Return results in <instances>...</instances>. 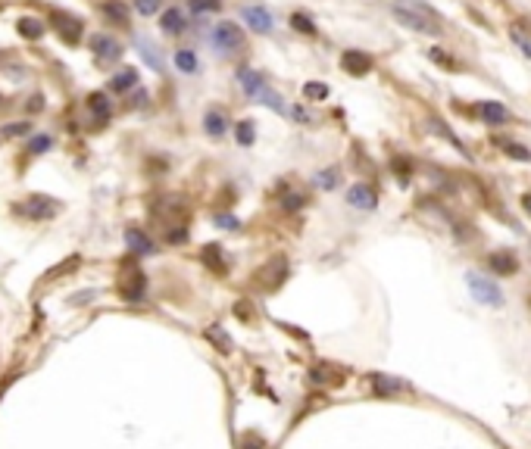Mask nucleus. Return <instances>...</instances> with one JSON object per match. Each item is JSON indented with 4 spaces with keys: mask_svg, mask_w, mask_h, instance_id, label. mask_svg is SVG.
I'll use <instances>...</instances> for the list:
<instances>
[{
    "mask_svg": "<svg viewBox=\"0 0 531 449\" xmlns=\"http://www.w3.org/2000/svg\"><path fill=\"white\" fill-rule=\"evenodd\" d=\"M391 13H394V19H400L403 25H409L419 34H431V38L441 34V19H437V13L429 7H422V3H415V0H400V3L391 7Z\"/></svg>",
    "mask_w": 531,
    "mask_h": 449,
    "instance_id": "f257e3e1",
    "label": "nucleus"
},
{
    "mask_svg": "<svg viewBox=\"0 0 531 449\" xmlns=\"http://www.w3.org/2000/svg\"><path fill=\"white\" fill-rule=\"evenodd\" d=\"M238 82H241V88H244L247 97H253V100L266 103V106L275 109V113H288V106H285V100H281V94H275V91L263 82V75H259V72H250V69H244V72L238 75Z\"/></svg>",
    "mask_w": 531,
    "mask_h": 449,
    "instance_id": "f03ea898",
    "label": "nucleus"
},
{
    "mask_svg": "<svg viewBox=\"0 0 531 449\" xmlns=\"http://www.w3.org/2000/svg\"><path fill=\"white\" fill-rule=\"evenodd\" d=\"M466 284H469L472 297H475L478 303H484V306H503V293H500V287L490 278H484V275H478V272H469L466 275Z\"/></svg>",
    "mask_w": 531,
    "mask_h": 449,
    "instance_id": "7ed1b4c3",
    "label": "nucleus"
},
{
    "mask_svg": "<svg viewBox=\"0 0 531 449\" xmlns=\"http://www.w3.org/2000/svg\"><path fill=\"white\" fill-rule=\"evenodd\" d=\"M210 41L216 44L219 50H244L247 38H244V32H241V25H235V22H219V25L213 28Z\"/></svg>",
    "mask_w": 531,
    "mask_h": 449,
    "instance_id": "20e7f679",
    "label": "nucleus"
},
{
    "mask_svg": "<svg viewBox=\"0 0 531 449\" xmlns=\"http://www.w3.org/2000/svg\"><path fill=\"white\" fill-rule=\"evenodd\" d=\"M285 278H288V259H272V262H266L257 272V287L275 290V287L285 284Z\"/></svg>",
    "mask_w": 531,
    "mask_h": 449,
    "instance_id": "39448f33",
    "label": "nucleus"
},
{
    "mask_svg": "<svg viewBox=\"0 0 531 449\" xmlns=\"http://www.w3.org/2000/svg\"><path fill=\"white\" fill-rule=\"evenodd\" d=\"M91 50L100 62H116L122 56V47H119L116 38H109V34H91Z\"/></svg>",
    "mask_w": 531,
    "mask_h": 449,
    "instance_id": "423d86ee",
    "label": "nucleus"
},
{
    "mask_svg": "<svg viewBox=\"0 0 531 449\" xmlns=\"http://www.w3.org/2000/svg\"><path fill=\"white\" fill-rule=\"evenodd\" d=\"M241 19L259 34L272 32V16H269V10L266 7H250V3H247V7H241Z\"/></svg>",
    "mask_w": 531,
    "mask_h": 449,
    "instance_id": "0eeeda50",
    "label": "nucleus"
},
{
    "mask_svg": "<svg viewBox=\"0 0 531 449\" xmlns=\"http://www.w3.org/2000/svg\"><path fill=\"white\" fill-rule=\"evenodd\" d=\"M340 66L347 69L350 75H356V78H362V75L372 72V56L362 54V50H344V56H340Z\"/></svg>",
    "mask_w": 531,
    "mask_h": 449,
    "instance_id": "6e6552de",
    "label": "nucleus"
},
{
    "mask_svg": "<svg viewBox=\"0 0 531 449\" xmlns=\"http://www.w3.org/2000/svg\"><path fill=\"white\" fill-rule=\"evenodd\" d=\"M347 203L356 206V209H375L378 206V191H375L372 184H354L347 191Z\"/></svg>",
    "mask_w": 531,
    "mask_h": 449,
    "instance_id": "1a4fd4ad",
    "label": "nucleus"
},
{
    "mask_svg": "<svg viewBox=\"0 0 531 449\" xmlns=\"http://www.w3.org/2000/svg\"><path fill=\"white\" fill-rule=\"evenodd\" d=\"M478 116H481L488 125H506L510 122V109L497 100H484L481 106H478Z\"/></svg>",
    "mask_w": 531,
    "mask_h": 449,
    "instance_id": "9d476101",
    "label": "nucleus"
},
{
    "mask_svg": "<svg viewBox=\"0 0 531 449\" xmlns=\"http://www.w3.org/2000/svg\"><path fill=\"white\" fill-rule=\"evenodd\" d=\"M488 262H490V268L497 275H516L519 272V259L512 256L510 250H497V253H490L488 256Z\"/></svg>",
    "mask_w": 531,
    "mask_h": 449,
    "instance_id": "9b49d317",
    "label": "nucleus"
},
{
    "mask_svg": "<svg viewBox=\"0 0 531 449\" xmlns=\"http://www.w3.org/2000/svg\"><path fill=\"white\" fill-rule=\"evenodd\" d=\"M160 25H163V32H166V34H182L188 22H184V13H182V10L172 7V10H166V13L160 16Z\"/></svg>",
    "mask_w": 531,
    "mask_h": 449,
    "instance_id": "f8f14e48",
    "label": "nucleus"
},
{
    "mask_svg": "<svg viewBox=\"0 0 531 449\" xmlns=\"http://www.w3.org/2000/svg\"><path fill=\"white\" fill-rule=\"evenodd\" d=\"M54 19L60 22V25H56V28H60V34H63V38H66L69 44H75V41H78V38H82V22H78V19H72V16H60V13H56Z\"/></svg>",
    "mask_w": 531,
    "mask_h": 449,
    "instance_id": "ddd939ff",
    "label": "nucleus"
},
{
    "mask_svg": "<svg viewBox=\"0 0 531 449\" xmlns=\"http://www.w3.org/2000/svg\"><path fill=\"white\" fill-rule=\"evenodd\" d=\"M204 125H206V135L222 137V135H225V125H228V119H225L222 109H210V113L204 116Z\"/></svg>",
    "mask_w": 531,
    "mask_h": 449,
    "instance_id": "4468645a",
    "label": "nucleus"
},
{
    "mask_svg": "<svg viewBox=\"0 0 531 449\" xmlns=\"http://www.w3.org/2000/svg\"><path fill=\"white\" fill-rule=\"evenodd\" d=\"M372 387H375V393H378V396H394V393H403V390H407L400 381H391L388 374H375Z\"/></svg>",
    "mask_w": 531,
    "mask_h": 449,
    "instance_id": "2eb2a0df",
    "label": "nucleus"
},
{
    "mask_svg": "<svg viewBox=\"0 0 531 449\" xmlns=\"http://www.w3.org/2000/svg\"><path fill=\"white\" fill-rule=\"evenodd\" d=\"M88 109L94 113V119H97V125H107V119H109V100L103 94H91L88 97Z\"/></svg>",
    "mask_w": 531,
    "mask_h": 449,
    "instance_id": "dca6fc26",
    "label": "nucleus"
},
{
    "mask_svg": "<svg viewBox=\"0 0 531 449\" xmlns=\"http://www.w3.org/2000/svg\"><path fill=\"white\" fill-rule=\"evenodd\" d=\"M135 84H138V72H135V69H122L119 75H113V82H109V88L122 94V91L135 88Z\"/></svg>",
    "mask_w": 531,
    "mask_h": 449,
    "instance_id": "f3484780",
    "label": "nucleus"
},
{
    "mask_svg": "<svg viewBox=\"0 0 531 449\" xmlns=\"http://www.w3.org/2000/svg\"><path fill=\"white\" fill-rule=\"evenodd\" d=\"M204 262L213 268L216 275H222L225 272V259H222V250H219L216 244H210V246H204Z\"/></svg>",
    "mask_w": 531,
    "mask_h": 449,
    "instance_id": "a211bd4d",
    "label": "nucleus"
},
{
    "mask_svg": "<svg viewBox=\"0 0 531 449\" xmlns=\"http://www.w3.org/2000/svg\"><path fill=\"white\" fill-rule=\"evenodd\" d=\"M103 16H109V19L119 22V25H129V10H125V3H119V0L103 3Z\"/></svg>",
    "mask_w": 531,
    "mask_h": 449,
    "instance_id": "6ab92c4d",
    "label": "nucleus"
},
{
    "mask_svg": "<svg viewBox=\"0 0 531 449\" xmlns=\"http://www.w3.org/2000/svg\"><path fill=\"white\" fill-rule=\"evenodd\" d=\"M328 94H332V91H328V84H322V82H307L303 84V97H307V100L322 103V100H328Z\"/></svg>",
    "mask_w": 531,
    "mask_h": 449,
    "instance_id": "aec40b11",
    "label": "nucleus"
},
{
    "mask_svg": "<svg viewBox=\"0 0 531 449\" xmlns=\"http://www.w3.org/2000/svg\"><path fill=\"white\" fill-rule=\"evenodd\" d=\"M175 66L182 69L184 75H194V72H197V56H194L191 50H178V54H175Z\"/></svg>",
    "mask_w": 531,
    "mask_h": 449,
    "instance_id": "412c9836",
    "label": "nucleus"
},
{
    "mask_svg": "<svg viewBox=\"0 0 531 449\" xmlns=\"http://www.w3.org/2000/svg\"><path fill=\"white\" fill-rule=\"evenodd\" d=\"M125 238H129V244H131V250H135V253H153V244H150L147 234H141V231H135V228H131Z\"/></svg>",
    "mask_w": 531,
    "mask_h": 449,
    "instance_id": "4be33fe9",
    "label": "nucleus"
},
{
    "mask_svg": "<svg viewBox=\"0 0 531 449\" xmlns=\"http://www.w3.org/2000/svg\"><path fill=\"white\" fill-rule=\"evenodd\" d=\"M291 25H294V32H300V34H316L319 28H316V22L310 19V16H303V13H294L291 16Z\"/></svg>",
    "mask_w": 531,
    "mask_h": 449,
    "instance_id": "5701e85b",
    "label": "nucleus"
},
{
    "mask_svg": "<svg viewBox=\"0 0 531 449\" xmlns=\"http://www.w3.org/2000/svg\"><path fill=\"white\" fill-rule=\"evenodd\" d=\"M19 34H25V38H41L44 32V22L41 19H19Z\"/></svg>",
    "mask_w": 531,
    "mask_h": 449,
    "instance_id": "b1692460",
    "label": "nucleus"
},
{
    "mask_svg": "<svg viewBox=\"0 0 531 449\" xmlns=\"http://www.w3.org/2000/svg\"><path fill=\"white\" fill-rule=\"evenodd\" d=\"M510 38H512V44H516V47L531 60V38H528V34H525L519 25H512V28H510Z\"/></svg>",
    "mask_w": 531,
    "mask_h": 449,
    "instance_id": "393cba45",
    "label": "nucleus"
},
{
    "mask_svg": "<svg viewBox=\"0 0 531 449\" xmlns=\"http://www.w3.org/2000/svg\"><path fill=\"white\" fill-rule=\"evenodd\" d=\"M429 56H431V60H435V62H437V66H444V69H450V72H453V69H459V62H457V60H453V56H447V54H444V50H441V47H431V50H429Z\"/></svg>",
    "mask_w": 531,
    "mask_h": 449,
    "instance_id": "a878e982",
    "label": "nucleus"
},
{
    "mask_svg": "<svg viewBox=\"0 0 531 449\" xmlns=\"http://www.w3.org/2000/svg\"><path fill=\"white\" fill-rule=\"evenodd\" d=\"M135 10L141 16H153L163 10V0H135Z\"/></svg>",
    "mask_w": 531,
    "mask_h": 449,
    "instance_id": "bb28decb",
    "label": "nucleus"
},
{
    "mask_svg": "<svg viewBox=\"0 0 531 449\" xmlns=\"http://www.w3.org/2000/svg\"><path fill=\"white\" fill-rule=\"evenodd\" d=\"M191 10H197V13H219L222 0H191Z\"/></svg>",
    "mask_w": 531,
    "mask_h": 449,
    "instance_id": "cd10ccee",
    "label": "nucleus"
},
{
    "mask_svg": "<svg viewBox=\"0 0 531 449\" xmlns=\"http://www.w3.org/2000/svg\"><path fill=\"white\" fill-rule=\"evenodd\" d=\"M253 137H257V131H253V122H241V125H238V143L250 147Z\"/></svg>",
    "mask_w": 531,
    "mask_h": 449,
    "instance_id": "c85d7f7f",
    "label": "nucleus"
},
{
    "mask_svg": "<svg viewBox=\"0 0 531 449\" xmlns=\"http://www.w3.org/2000/svg\"><path fill=\"white\" fill-rule=\"evenodd\" d=\"M506 153H510L512 159H522V163H528L531 159V150H525L522 143H506Z\"/></svg>",
    "mask_w": 531,
    "mask_h": 449,
    "instance_id": "c756f323",
    "label": "nucleus"
},
{
    "mask_svg": "<svg viewBox=\"0 0 531 449\" xmlns=\"http://www.w3.org/2000/svg\"><path fill=\"white\" fill-rule=\"evenodd\" d=\"M138 44H141V54H144V60H147L150 66H153V69H163V62H160V56L153 54V47H150L147 41H138Z\"/></svg>",
    "mask_w": 531,
    "mask_h": 449,
    "instance_id": "7c9ffc66",
    "label": "nucleus"
},
{
    "mask_svg": "<svg viewBox=\"0 0 531 449\" xmlns=\"http://www.w3.org/2000/svg\"><path fill=\"white\" fill-rule=\"evenodd\" d=\"M316 181H319V187H328V191H332L334 184H338V172H334V169L319 172V178H316Z\"/></svg>",
    "mask_w": 531,
    "mask_h": 449,
    "instance_id": "2f4dec72",
    "label": "nucleus"
},
{
    "mask_svg": "<svg viewBox=\"0 0 531 449\" xmlns=\"http://www.w3.org/2000/svg\"><path fill=\"white\" fill-rule=\"evenodd\" d=\"M391 165H394L397 178H400V181L407 184V181H409V163H407V159H403V163H400V157H394V163H391Z\"/></svg>",
    "mask_w": 531,
    "mask_h": 449,
    "instance_id": "473e14b6",
    "label": "nucleus"
},
{
    "mask_svg": "<svg viewBox=\"0 0 531 449\" xmlns=\"http://www.w3.org/2000/svg\"><path fill=\"white\" fill-rule=\"evenodd\" d=\"M210 337L219 343V353H228V349H232V341H228V337H222V331H219V327H213Z\"/></svg>",
    "mask_w": 531,
    "mask_h": 449,
    "instance_id": "72a5a7b5",
    "label": "nucleus"
},
{
    "mask_svg": "<svg viewBox=\"0 0 531 449\" xmlns=\"http://www.w3.org/2000/svg\"><path fill=\"white\" fill-rule=\"evenodd\" d=\"M303 203H307V197H303V194H288V197H285V209H300Z\"/></svg>",
    "mask_w": 531,
    "mask_h": 449,
    "instance_id": "f704fd0d",
    "label": "nucleus"
},
{
    "mask_svg": "<svg viewBox=\"0 0 531 449\" xmlns=\"http://www.w3.org/2000/svg\"><path fill=\"white\" fill-rule=\"evenodd\" d=\"M244 449H266V443L259 440V437H253V434H247L244 437Z\"/></svg>",
    "mask_w": 531,
    "mask_h": 449,
    "instance_id": "c9c22d12",
    "label": "nucleus"
},
{
    "mask_svg": "<svg viewBox=\"0 0 531 449\" xmlns=\"http://www.w3.org/2000/svg\"><path fill=\"white\" fill-rule=\"evenodd\" d=\"M44 147H50V137H38V141L32 143V153H41Z\"/></svg>",
    "mask_w": 531,
    "mask_h": 449,
    "instance_id": "e433bc0d",
    "label": "nucleus"
},
{
    "mask_svg": "<svg viewBox=\"0 0 531 449\" xmlns=\"http://www.w3.org/2000/svg\"><path fill=\"white\" fill-rule=\"evenodd\" d=\"M522 206H525V212L531 216V194H525V197H522Z\"/></svg>",
    "mask_w": 531,
    "mask_h": 449,
    "instance_id": "4c0bfd02",
    "label": "nucleus"
}]
</instances>
